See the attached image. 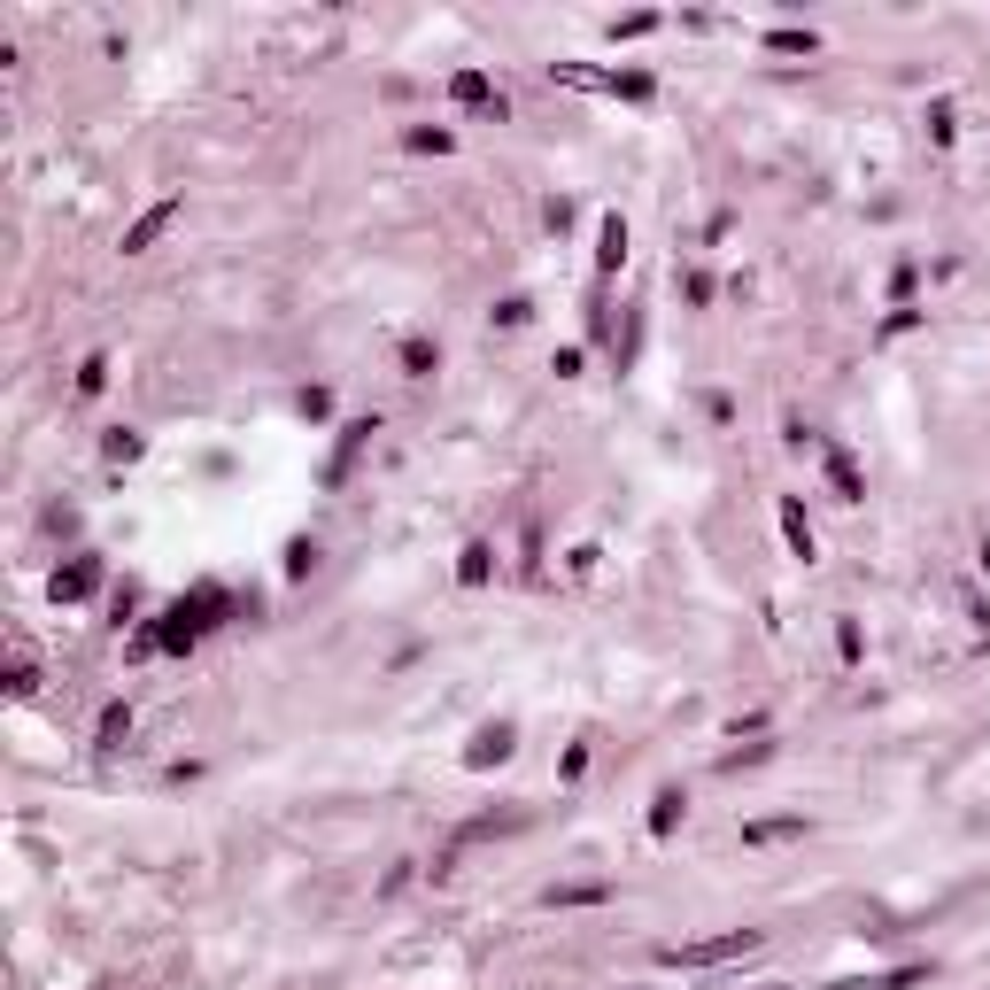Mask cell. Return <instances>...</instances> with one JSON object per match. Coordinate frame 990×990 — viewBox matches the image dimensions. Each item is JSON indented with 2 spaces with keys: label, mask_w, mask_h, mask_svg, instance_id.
I'll return each instance as SVG.
<instances>
[{
  "label": "cell",
  "mask_w": 990,
  "mask_h": 990,
  "mask_svg": "<svg viewBox=\"0 0 990 990\" xmlns=\"http://www.w3.org/2000/svg\"><path fill=\"white\" fill-rule=\"evenodd\" d=\"M774 990H782V983H774Z\"/></svg>",
  "instance_id": "obj_1"
}]
</instances>
